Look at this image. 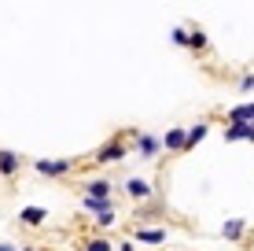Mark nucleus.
<instances>
[{
    "instance_id": "obj_2",
    "label": "nucleus",
    "mask_w": 254,
    "mask_h": 251,
    "mask_svg": "<svg viewBox=\"0 0 254 251\" xmlns=\"http://www.w3.org/2000/svg\"><path fill=\"white\" fill-rule=\"evenodd\" d=\"M81 203L96 214L100 226H115V222H118V211H115V203H111V200H89V196H81Z\"/></svg>"
},
{
    "instance_id": "obj_17",
    "label": "nucleus",
    "mask_w": 254,
    "mask_h": 251,
    "mask_svg": "<svg viewBox=\"0 0 254 251\" xmlns=\"http://www.w3.org/2000/svg\"><path fill=\"white\" fill-rule=\"evenodd\" d=\"M170 41H173V45H181V48H188V26H173Z\"/></svg>"
},
{
    "instance_id": "obj_21",
    "label": "nucleus",
    "mask_w": 254,
    "mask_h": 251,
    "mask_svg": "<svg viewBox=\"0 0 254 251\" xmlns=\"http://www.w3.org/2000/svg\"><path fill=\"white\" fill-rule=\"evenodd\" d=\"M19 251H48V248H33V244H26V248H19Z\"/></svg>"
},
{
    "instance_id": "obj_5",
    "label": "nucleus",
    "mask_w": 254,
    "mask_h": 251,
    "mask_svg": "<svg viewBox=\"0 0 254 251\" xmlns=\"http://www.w3.org/2000/svg\"><path fill=\"white\" fill-rule=\"evenodd\" d=\"M19 170H22V155L11 152V148H0V177L15 181V177H19Z\"/></svg>"
},
{
    "instance_id": "obj_20",
    "label": "nucleus",
    "mask_w": 254,
    "mask_h": 251,
    "mask_svg": "<svg viewBox=\"0 0 254 251\" xmlns=\"http://www.w3.org/2000/svg\"><path fill=\"white\" fill-rule=\"evenodd\" d=\"M0 251H19V244H0Z\"/></svg>"
},
{
    "instance_id": "obj_18",
    "label": "nucleus",
    "mask_w": 254,
    "mask_h": 251,
    "mask_svg": "<svg viewBox=\"0 0 254 251\" xmlns=\"http://www.w3.org/2000/svg\"><path fill=\"white\" fill-rule=\"evenodd\" d=\"M254 89V74H243L240 78V92H251Z\"/></svg>"
},
{
    "instance_id": "obj_3",
    "label": "nucleus",
    "mask_w": 254,
    "mask_h": 251,
    "mask_svg": "<svg viewBox=\"0 0 254 251\" xmlns=\"http://www.w3.org/2000/svg\"><path fill=\"white\" fill-rule=\"evenodd\" d=\"M33 170L45 174V177H66L70 170H74V163H70V159H37V163H33Z\"/></svg>"
},
{
    "instance_id": "obj_15",
    "label": "nucleus",
    "mask_w": 254,
    "mask_h": 251,
    "mask_svg": "<svg viewBox=\"0 0 254 251\" xmlns=\"http://www.w3.org/2000/svg\"><path fill=\"white\" fill-rule=\"evenodd\" d=\"M206 33L199 30V26H188V48H195V52H206Z\"/></svg>"
},
{
    "instance_id": "obj_14",
    "label": "nucleus",
    "mask_w": 254,
    "mask_h": 251,
    "mask_svg": "<svg viewBox=\"0 0 254 251\" xmlns=\"http://www.w3.org/2000/svg\"><path fill=\"white\" fill-rule=\"evenodd\" d=\"M206 133H210V122H195V126L188 129V141H185V152H191V148H195V144L203 141Z\"/></svg>"
},
{
    "instance_id": "obj_11",
    "label": "nucleus",
    "mask_w": 254,
    "mask_h": 251,
    "mask_svg": "<svg viewBox=\"0 0 254 251\" xmlns=\"http://www.w3.org/2000/svg\"><path fill=\"white\" fill-rule=\"evenodd\" d=\"M236 122H254V103H236V107H229V126Z\"/></svg>"
},
{
    "instance_id": "obj_8",
    "label": "nucleus",
    "mask_w": 254,
    "mask_h": 251,
    "mask_svg": "<svg viewBox=\"0 0 254 251\" xmlns=\"http://www.w3.org/2000/svg\"><path fill=\"white\" fill-rule=\"evenodd\" d=\"M126 196H129L133 203H144V200H151V196H155V188L147 185L144 177H129V181H126Z\"/></svg>"
},
{
    "instance_id": "obj_7",
    "label": "nucleus",
    "mask_w": 254,
    "mask_h": 251,
    "mask_svg": "<svg viewBox=\"0 0 254 251\" xmlns=\"http://www.w3.org/2000/svg\"><path fill=\"white\" fill-rule=\"evenodd\" d=\"M45 222H48V211H45V207H37V203H26L19 211V226L37 229V226H45Z\"/></svg>"
},
{
    "instance_id": "obj_19",
    "label": "nucleus",
    "mask_w": 254,
    "mask_h": 251,
    "mask_svg": "<svg viewBox=\"0 0 254 251\" xmlns=\"http://www.w3.org/2000/svg\"><path fill=\"white\" fill-rule=\"evenodd\" d=\"M115 251H133V240H122V244H118Z\"/></svg>"
},
{
    "instance_id": "obj_1",
    "label": "nucleus",
    "mask_w": 254,
    "mask_h": 251,
    "mask_svg": "<svg viewBox=\"0 0 254 251\" xmlns=\"http://www.w3.org/2000/svg\"><path fill=\"white\" fill-rule=\"evenodd\" d=\"M129 155V148H126V141H122V137H115V141H107V144H100V148H96V155L92 159L100 163V167H111V163H122Z\"/></svg>"
},
{
    "instance_id": "obj_16",
    "label": "nucleus",
    "mask_w": 254,
    "mask_h": 251,
    "mask_svg": "<svg viewBox=\"0 0 254 251\" xmlns=\"http://www.w3.org/2000/svg\"><path fill=\"white\" fill-rule=\"evenodd\" d=\"M85 251H115V244L107 237H89L85 240Z\"/></svg>"
},
{
    "instance_id": "obj_13",
    "label": "nucleus",
    "mask_w": 254,
    "mask_h": 251,
    "mask_svg": "<svg viewBox=\"0 0 254 251\" xmlns=\"http://www.w3.org/2000/svg\"><path fill=\"white\" fill-rule=\"evenodd\" d=\"M243 233H247V222H243V218H232V222H225V226H221V237L225 240H240Z\"/></svg>"
},
{
    "instance_id": "obj_9",
    "label": "nucleus",
    "mask_w": 254,
    "mask_h": 251,
    "mask_svg": "<svg viewBox=\"0 0 254 251\" xmlns=\"http://www.w3.org/2000/svg\"><path fill=\"white\" fill-rule=\"evenodd\" d=\"M185 141H188V129L185 126H173L170 133L162 137V148L173 152V155H185Z\"/></svg>"
},
{
    "instance_id": "obj_6",
    "label": "nucleus",
    "mask_w": 254,
    "mask_h": 251,
    "mask_svg": "<svg viewBox=\"0 0 254 251\" xmlns=\"http://www.w3.org/2000/svg\"><path fill=\"white\" fill-rule=\"evenodd\" d=\"M162 148V137L155 133H136V159H155Z\"/></svg>"
},
{
    "instance_id": "obj_4",
    "label": "nucleus",
    "mask_w": 254,
    "mask_h": 251,
    "mask_svg": "<svg viewBox=\"0 0 254 251\" xmlns=\"http://www.w3.org/2000/svg\"><path fill=\"white\" fill-rule=\"evenodd\" d=\"M85 196L89 200H111L115 196V181L111 177H89L85 181Z\"/></svg>"
},
{
    "instance_id": "obj_12",
    "label": "nucleus",
    "mask_w": 254,
    "mask_h": 251,
    "mask_svg": "<svg viewBox=\"0 0 254 251\" xmlns=\"http://www.w3.org/2000/svg\"><path fill=\"white\" fill-rule=\"evenodd\" d=\"M136 244H166V229H136Z\"/></svg>"
},
{
    "instance_id": "obj_10",
    "label": "nucleus",
    "mask_w": 254,
    "mask_h": 251,
    "mask_svg": "<svg viewBox=\"0 0 254 251\" xmlns=\"http://www.w3.org/2000/svg\"><path fill=\"white\" fill-rule=\"evenodd\" d=\"M225 141H254V122H236L225 129Z\"/></svg>"
}]
</instances>
